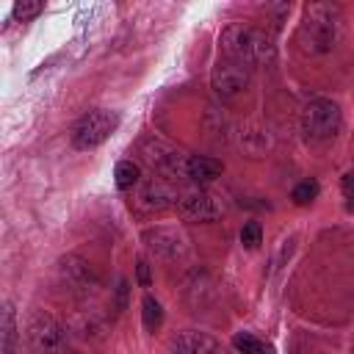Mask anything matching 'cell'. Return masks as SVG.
<instances>
[{"label": "cell", "mask_w": 354, "mask_h": 354, "mask_svg": "<svg viewBox=\"0 0 354 354\" xmlns=\"http://www.w3.org/2000/svg\"><path fill=\"white\" fill-rule=\"evenodd\" d=\"M343 33V14L332 3H310L299 22V44L307 55L329 53Z\"/></svg>", "instance_id": "obj_1"}, {"label": "cell", "mask_w": 354, "mask_h": 354, "mask_svg": "<svg viewBox=\"0 0 354 354\" xmlns=\"http://www.w3.org/2000/svg\"><path fill=\"white\" fill-rule=\"evenodd\" d=\"M221 50L230 61L243 64L246 69L254 66H266L274 61V41L266 30L243 25V22H232L221 30Z\"/></svg>", "instance_id": "obj_2"}, {"label": "cell", "mask_w": 354, "mask_h": 354, "mask_svg": "<svg viewBox=\"0 0 354 354\" xmlns=\"http://www.w3.org/2000/svg\"><path fill=\"white\" fill-rule=\"evenodd\" d=\"M25 343L30 354H61L66 346V329L44 310H33L25 321Z\"/></svg>", "instance_id": "obj_3"}, {"label": "cell", "mask_w": 354, "mask_h": 354, "mask_svg": "<svg viewBox=\"0 0 354 354\" xmlns=\"http://www.w3.org/2000/svg\"><path fill=\"white\" fill-rule=\"evenodd\" d=\"M340 122H343V116H340L337 102L324 100V97L310 100L304 105V111H301V133L313 144L332 141L337 136V130H340Z\"/></svg>", "instance_id": "obj_4"}, {"label": "cell", "mask_w": 354, "mask_h": 354, "mask_svg": "<svg viewBox=\"0 0 354 354\" xmlns=\"http://www.w3.org/2000/svg\"><path fill=\"white\" fill-rule=\"evenodd\" d=\"M188 158L185 152H180L177 147L166 144L163 138H144L141 141V160L158 174V177H166V180H174V177H185V169H188Z\"/></svg>", "instance_id": "obj_5"}, {"label": "cell", "mask_w": 354, "mask_h": 354, "mask_svg": "<svg viewBox=\"0 0 354 354\" xmlns=\"http://www.w3.org/2000/svg\"><path fill=\"white\" fill-rule=\"evenodd\" d=\"M119 127V116L113 111H105V108H97V111H88L86 116H80L72 127V147L75 149H94L100 147L113 130Z\"/></svg>", "instance_id": "obj_6"}, {"label": "cell", "mask_w": 354, "mask_h": 354, "mask_svg": "<svg viewBox=\"0 0 354 354\" xmlns=\"http://www.w3.org/2000/svg\"><path fill=\"white\" fill-rule=\"evenodd\" d=\"M177 196L180 194L171 188V183L166 177L152 174V177H147V180H141L136 185V196H133L130 207L136 213H141V216H155V213H163V210L174 207Z\"/></svg>", "instance_id": "obj_7"}, {"label": "cell", "mask_w": 354, "mask_h": 354, "mask_svg": "<svg viewBox=\"0 0 354 354\" xmlns=\"http://www.w3.org/2000/svg\"><path fill=\"white\" fill-rule=\"evenodd\" d=\"M249 80H252V69H246L243 64H235L230 58L218 61L213 66V72H210V88L221 100H232V97L243 94Z\"/></svg>", "instance_id": "obj_8"}, {"label": "cell", "mask_w": 354, "mask_h": 354, "mask_svg": "<svg viewBox=\"0 0 354 354\" xmlns=\"http://www.w3.org/2000/svg\"><path fill=\"white\" fill-rule=\"evenodd\" d=\"M174 207H177L180 218H185V221H216L224 213L218 196H213L210 191H202V188L183 191L177 196V205Z\"/></svg>", "instance_id": "obj_9"}, {"label": "cell", "mask_w": 354, "mask_h": 354, "mask_svg": "<svg viewBox=\"0 0 354 354\" xmlns=\"http://www.w3.org/2000/svg\"><path fill=\"white\" fill-rule=\"evenodd\" d=\"M141 241L158 260H180L188 252L185 238L177 230H169V227H149V230L141 232Z\"/></svg>", "instance_id": "obj_10"}, {"label": "cell", "mask_w": 354, "mask_h": 354, "mask_svg": "<svg viewBox=\"0 0 354 354\" xmlns=\"http://www.w3.org/2000/svg\"><path fill=\"white\" fill-rule=\"evenodd\" d=\"M169 354H221V343L196 329H185L169 340Z\"/></svg>", "instance_id": "obj_11"}, {"label": "cell", "mask_w": 354, "mask_h": 354, "mask_svg": "<svg viewBox=\"0 0 354 354\" xmlns=\"http://www.w3.org/2000/svg\"><path fill=\"white\" fill-rule=\"evenodd\" d=\"M61 277L64 282L77 290V293H91L97 288V274L91 271V266L80 257H64L61 260Z\"/></svg>", "instance_id": "obj_12"}, {"label": "cell", "mask_w": 354, "mask_h": 354, "mask_svg": "<svg viewBox=\"0 0 354 354\" xmlns=\"http://www.w3.org/2000/svg\"><path fill=\"white\" fill-rule=\"evenodd\" d=\"M221 171H224L221 160L207 158V155H191V158H188L185 177H191L194 183H210V180H216Z\"/></svg>", "instance_id": "obj_13"}, {"label": "cell", "mask_w": 354, "mask_h": 354, "mask_svg": "<svg viewBox=\"0 0 354 354\" xmlns=\"http://www.w3.org/2000/svg\"><path fill=\"white\" fill-rule=\"evenodd\" d=\"M19 346V329H17V313L11 301L3 304V318H0V354H17Z\"/></svg>", "instance_id": "obj_14"}, {"label": "cell", "mask_w": 354, "mask_h": 354, "mask_svg": "<svg viewBox=\"0 0 354 354\" xmlns=\"http://www.w3.org/2000/svg\"><path fill=\"white\" fill-rule=\"evenodd\" d=\"M113 177H116V188H119V191H133V188L141 183V169H138V163H133V160H119Z\"/></svg>", "instance_id": "obj_15"}, {"label": "cell", "mask_w": 354, "mask_h": 354, "mask_svg": "<svg viewBox=\"0 0 354 354\" xmlns=\"http://www.w3.org/2000/svg\"><path fill=\"white\" fill-rule=\"evenodd\" d=\"M141 318H144L147 332H158L160 324H163V307H160V301L152 299V296H144V301H141Z\"/></svg>", "instance_id": "obj_16"}, {"label": "cell", "mask_w": 354, "mask_h": 354, "mask_svg": "<svg viewBox=\"0 0 354 354\" xmlns=\"http://www.w3.org/2000/svg\"><path fill=\"white\" fill-rule=\"evenodd\" d=\"M41 11H44V3H41V0H19V3H14V8H11L14 19H19V22H30V19L39 17Z\"/></svg>", "instance_id": "obj_17"}, {"label": "cell", "mask_w": 354, "mask_h": 354, "mask_svg": "<svg viewBox=\"0 0 354 354\" xmlns=\"http://www.w3.org/2000/svg\"><path fill=\"white\" fill-rule=\"evenodd\" d=\"M315 196H318V183H315V180L299 183V185L293 188V194H290V199H293L296 205H310Z\"/></svg>", "instance_id": "obj_18"}, {"label": "cell", "mask_w": 354, "mask_h": 354, "mask_svg": "<svg viewBox=\"0 0 354 354\" xmlns=\"http://www.w3.org/2000/svg\"><path fill=\"white\" fill-rule=\"evenodd\" d=\"M232 346H235L241 354H260V348H263V343H260L257 337H252L249 332H238V335L232 337Z\"/></svg>", "instance_id": "obj_19"}, {"label": "cell", "mask_w": 354, "mask_h": 354, "mask_svg": "<svg viewBox=\"0 0 354 354\" xmlns=\"http://www.w3.org/2000/svg\"><path fill=\"white\" fill-rule=\"evenodd\" d=\"M260 238H263V230H260V224H257V221L243 224V230H241V243H243V246L254 249V246L260 243Z\"/></svg>", "instance_id": "obj_20"}, {"label": "cell", "mask_w": 354, "mask_h": 354, "mask_svg": "<svg viewBox=\"0 0 354 354\" xmlns=\"http://www.w3.org/2000/svg\"><path fill=\"white\" fill-rule=\"evenodd\" d=\"M136 274H138V285H141V288H149V266H147L144 260H138Z\"/></svg>", "instance_id": "obj_21"}, {"label": "cell", "mask_w": 354, "mask_h": 354, "mask_svg": "<svg viewBox=\"0 0 354 354\" xmlns=\"http://www.w3.org/2000/svg\"><path fill=\"white\" fill-rule=\"evenodd\" d=\"M340 185H343V191H346L348 196H354V171H346L343 180H340Z\"/></svg>", "instance_id": "obj_22"}, {"label": "cell", "mask_w": 354, "mask_h": 354, "mask_svg": "<svg viewBox=\"0 0 354 354\" xmlns=\"http://www.w3.org/2000/svg\"><path fill=\"white\" fill-rule=\"evenodd\" d=\"M346 207H348V210L354 213V196H348V205H346Z\"/></svg>", "instance_id": "obj_23"}]
</instances>
